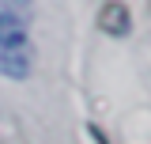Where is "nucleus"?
Returning <instances> with one entry per match:
<instances>
[{
    "instance_id": "obj_1",
    "label": "nucleus",
    "mask_w": 151,
    "mask_h": 144,
    "mask_svg": "<svg viewBox=\"0 0 151 144\" xmlns=\"http://www.w3.org/2000/svg\"><path fill=\"white\" fill-rule=\"evenodd\" d=\"M34 0H0V76L27 80L34 68V42H30Z\"/></svg>"
},
{
    "instance_id": "obj_2",
    "label": "nucleus",
    "mask_w": 151,
    "mask_h": 144,
    "mask_svg": "<svg viewBox=\"0 0 151 144\" xmlns=\"http://www.w3.org/2000/svg\"><path fill=\"white\" fill-rule=\"evenodd\" d=\"M129 27H132L129 8L121 0H106L102 12H98V31H106L110 38H121V34H129Z\"/></svg>"
}]
</instances>
